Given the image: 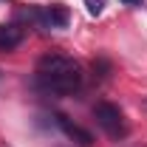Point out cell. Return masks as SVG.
<instances>
[{
    "mask_svg": "<svg viewBox=\"0 0 147 147\" xmlns=\"http://www.w3.org/2000/svg\"><path fill=\"white\" fill-rule=\"evenodd\" d=\"M34 79L40 91L54 93V96H68V93H76L82 85V68L76 59L65 54H45L37 59Z\"/></svg>",
    "mask_w": 147,
    "mask_h": 147,
    "instance_id": "1",
    "label": "cell"
},
{
    "mask_svg": "<svg viewBox=\"0 0 147 147\" xmlns=\"http://www.w3.org/2000/svg\"><path fill=\"white\" fill-rule=\"evenodd\" d=\"M20 17L31 20L40 28H65L68 26V9L62 3H54V6H31L26 11H20Z\"/></svg>",
    "mask_w": 147,
    "mask_h": 147,
    "instance_id": "2",
    "label": "cell"
},
{
    "mask_svg": "<svg viewBox=\"0 0 147 147\" xmlns=\"http://www.w3.org/2000/svg\"><path fill=\"white\" fill-rule=\"evenodd\" d=\"M93 119H96V125L105 130L110 139H125L127 136V125H125L122 110L116 108V105H110V102L93 105Z\"/></svg>",
    "mask_w": 147,
    "mask_h": 147,
    "instance_id": "3",
    "label": "cell"
},
{
    "mask_svg": "<svg viewBox=\"0 0 147 147\" xmlns=\"http://www.w3.org/2000/svg\"><path fill=\"white\" fill-rule=\"evenodd\" d=\"M54 119H57V125L62 127V133H65L68 139H74V142H76L79 147H91V144H93V136H91V133H88L85 127L74 125V122L68 119V116H65V113H57Z\"/></svg>",
    "mask_w": 147,
    "mask_h": 147,
    "instance_id": "4",
    "label": "cell"
},
{
    "mask_svg": "<svg viewBox=\"0 0 147 147\" xmlns=\"http://www.w3.org/2000/svg\"><path fill=\"white\" fill-rule=\"evenodd\" d=\"M26 31L20 28L17 23H9V26H0V51H11L23 42Z\"/></svg>",
    "mask_w": 147,
    "mask_h": 147,
    "instance_id": "5",
    "label": "cell"
},
{
    "mask_svg": "<svg viewBox=\"0 0 147 147\" xmlns=\"http://www.w3.org/2000/svg\"><path fill=\"white\" fill-rule=\"evenodd\" d=\"M105 3H108V0H85V6H88V14L99 17V14H102V9H105Z\"/></svg>",
    "mask_w": 147,
    "mask_h": 147,
    "instance_id": "6",
    "label": "cell"
},
{
    "mask_svg": "<svg viewBox=\"0 0 147 147\" xmlns=\"http://www.w3.org/2000/svg\"><path fill=\"white\" fill-rule=\"evenodd\" d=\"M125 6H142V0H122Z\"/></svg>",
    "mask_w": 147,
    "mask_h": 147,
    "instance_id": "7",
    "label": "cell"
}]
</instances>
